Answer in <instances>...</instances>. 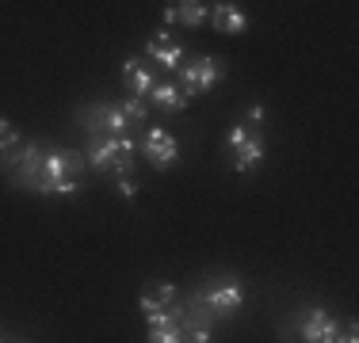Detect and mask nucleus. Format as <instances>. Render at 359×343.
Returning <instances> with one entry per match:
<instances>
[{
    "mask_svg": "<svg viewBox=\"0 0 359 343\" xmlns=\"http://www.w3.org/2000/svg\"><path fill=\"white\" fill-rule=\"evenodd\" d=\"M145 324H184V302H180V290L172 282L157 279L142 290L138 298Z\"/></svg>",
    "mask_w": 359,
    "mask_h": 343,
    "instance_id": "obj_4",
    "label": "nucleus"
},
{
    "mask_svg": "<svg viewBox=\"0 0 359 343\" xmlns=\"http://www.w3.org/2000/svg\"><path fill=\"white\" fill-rule=\"evenodd\" d=\"M226 145H229V153H233V168L241 172V176H249V172L260 168V160H264V134L256 130V126L233 122V126H229V134H226Z\"/></svg>",
    "mask_w": 359,
    "mask_h": 343,
    "instance_id": "obj_7",
    "label": "nucleus"
},
{
    "mask_svg": "<svg viewBox=\"0 0 359 343\" xmlns=\"http://www.w3.org/2000/svg\"><path fill=\"white\" fill-rule=\"evenodd\" d=\"M149 343H184V324H149Z\"/></svg>",
    "mask_w": 359,
    "mask_h": 343,
    "instance_id": "obj_16",
    "label": "nucleus"
},
{
    "mask_svg": "<svg viewBox=\"0 0 359 343\" xmlns=\"http://www.w3.org/2000/svg\"><path fill=\"white\" fill-rule=\"evenodd\" d=\"M176 76L184 80V96L195 99L203 92H210L215 84L226 76V62L215 54H199V57H184V65L176 69Z\"/></svg>",
    "mask_w": 359,
    "mask_h": 343,
    "instance_id": "obj_5",
    "label": "nucleus"
},
{
    "mask_svg": "<svg viewBox=\"0 0 359 343\" xmlns=\"http://www.w3.org/2000/svg\"><path fill=\"white\" fill-rule=\"evenodd\" d=\"M298 343H340V321H332L321 305H306L294 313Z\"/></svg>",
    "mask_w": 359,
    "mask_h": 343,
    "instance_id": "obj_8",
    "label": "nucleus"
},
{
    "mask_svg": "<svg viewBox=\"0 0 359 343\" xmlns=\"http://www.w3.org/2000/svg\"><path fill=\"white\" fill-rule=\"evenodd\" d=\"M142 153L153 160V168H172L176 164V157H180V145H176V137L165 130V126H153V130H145L142 134Z\"/></svg>",
    "mask_w": 359,
    "mask_h": 343,
    "instance_id": "obj_11",
    "label": "nucleus"
},
{
    "mask_svg": "<svg viewBox=\"0 0 359 343\" xmlns=\"http://www.w3.org/2000/svg\"><path fill=\"white\" fill-rule=\"evenodd\" d=\"M264 122V107H260V103H252V107H249V126H260Z\"/></svg>",
    "mask_w": 359,
    "mask_h": 343,
    "instance_id": "obj_22",
    "label": "nucleus"
},
{
    "mask_svg": "<svg viewBox=\"0 0 359 343\" xmlns=\"http://www.w3.org/2000/svg\"><path fill=\"white\" fill-rule=\"evenodd\" d=\"M187 302L199 305L203 313H210L215 321H226V316H233L237 309L245 305V286H241L237 274H215V279L203 282Z\"/></svg>",
    "mask_w": 359,
    "mask_h": 343,
    "instance_id": "obj_3",
    "label": "nucleus"
},
{
    "mask_svg": "<svg viewBox=\"0 0 359 343\" xmlns=\"http://www.w3.org/2000/svg\"><path fill=\"white\" fill-rule=\"evenodd\" d=\"M81 122L88 126V134H107V137H126V130H130L118 103H92V107L81 111Z\"/></svg>",
    "mask_w": 359,
    "mask_h": 343,
    "instance_id": "obj_9",
    "label": "nucleus"
},
{
    "mask_svg": "<svg viewBox=\"0 0 359 343\" xmlns=\"http://www.w3.org/2000/svg\"><path fill=\"white\" fill-rule=\"evenodd\" d=\"M161 15H165V23L172 27V23H180V27H203L210 15V4H203V0H184V4H165L161 8Z\"/></svg>",
    "mask_w": 359,
    "mask_h": 343,
    "instance_id": "obj_13",
    "label": "nucleus"
},
{
    "mask_svg": "<svg viewBox=\"0 0 359 343\" xmlns=\"http://www.w3.org/2000/svg\"><path fill=\"white\" fill-rule=\"evenodd\" d=\"M115 187H118V195H123V199H134V195H138V183H134V176H118Z\"/></svg>",
    "mask_w": 359,
    "mask_h": 343,
    "instance_id": "obj_20",
    "label": "nucleus"
},
{
    "mask_svg": "<svg viewBox=\"0 0 359 343\" xmlns=\"http://www.w3.org/2000/svg\"><path fill=\"white\" fill-rule=\"evenodd\" d=\"M184 57H187V54H184V42H180L168 27L153 31L149 42H145V62L161 65L165 73H176V69L184 65Z\"/></svg>",
    "mask_w": 359,
    "mask_h": 343,
    "instance_id": "obj_10",
    "label": "nucleus"
},
{
    "mask_svg": "<svg viewBox=\"0 0 359 343\" xmlns=\"http://www.w3.org/2000/svg\"><path fill=\"white\" fill-rule=\"evenodd\" d=\"M184 343H215V336H210V328H203V324L184 321Z\"/></svg>",
    "mask_w": 359,
    "mask_h": 343,
    "instance_id": "obj_19",
    "label": "nucleus"
},
{
    "mask_svg": "<svg viewBox=\"0 0 359 343\" xmlns=\"http://www.w3.org/2000/svg\"><path fill=\"white\" fill-rule=\"evenodd\" d=\"M84 153L76 149H46L42 157V176L35 183V195H76L84 179Z\"/></svg>",
    "mask_w": 359,
    "mask_h": 343,
    "instance_id": "obj_1",
    "label": "nucleus"
},
{
    "mask_svg": "<svg viewBox=\"0 0 359 343\" xmlns=\"http://www.w3.org/2000/svg\"><path fill=\"white\" fill-rule=\"evenodd\" d=\"M118 107H123V115H126V122H130V126H142L145 115H149V103H145V99H134V96H126Z\"/></svg>",
    "mask_w": 359,
    "mask_h": 343,
    "instance_id": "obj_17",
    "label": "nucleus"
},
{
    "mask_svg": "<svg viewBox=\"0 0 359 343\" xmlns=\"http://www.w3.org/2000/svg\"><path fill=\"white\" fill-rule=\"evenodd\" d=\"M340 343H359V332H355V321L340 324Z\"/></svg>",
    "mask_w": 359,
    "mask_h": 343,
    "instance_id": "obj_21",
    "label": "nucleus"
},
{
    "mask_svg": "<svg viewBox=\"0 0 359 343\" xmlns=\"http://www.w3.org/2000/svg\"><path fill=\"white\" fill-rule=\"evenodd\" d=\"M42 157H46V145L31 141V145H20V149L4 153V157H0V168L8 172V179H12L15 187L35 191V183L42 176Z\"/></svg>",
    "mask_w": 359,
    "mask_h": 343,
    "instance_id": "obj_6",
    "label": "nucleus"
},
{
    "mask_svg": "<svg viewBox=\"0 0 359 343\" xmlns=\"http://www.w3.org/2000/svg\"><path fill=\"white\" fill-rule=\"evenodd\" d=\"M145 103H153L157 111H168V115H180V111H187V103H191V99L184 96V88H180V84H172V80H157Z\"/></svg>",
    "mask_w": 359,
    "mask_h": 343,
    "instance_id": "obj_15",
    "label": "nucleus"
},
{
    "mask_svg": "<svg viewBox=\"0 0 359 343\" xmlns=\"http://www.w3.org/2000/svg\"><path fill=\"white\" fill-rule=\"evenodd\" d=\"M123 80H126V88H130L134 99H149L153 84H157L153 62H145V57H126L123 62Z\"/></svg>",
    "mask_w": 359,
    "mask_h": 343,
    "instance_id": "obj_12",
    "label": "nucleus"
},
{
    "mask_svg": "<svg viewBox=\"0 0 359 343\" xmlns=\"http://www.w3.org/2000/svg\"><path fill=\"white\" fill-rule=\"evenodd\" d=\"M12 149H20V130H15L8 118H0V157L12 153Z\"/></svg>",
    "mask_w": 359,
    "mask_h": 343,
    "instance_id": "obj_18",
    "label": "nucleus"
},
{
    "mask_svg": "<svg viewBox=\"0 0 359 343\" xmlns=\"http://www.w3.org/2000/svg\"><path fill=\"white\" fill-rule=\"evenodd\" d=\"M134 153H138V141L130 134L126 137H107V134H88V145H84V160H88L92 172H111V176H134Z\"/></svg>",
    "mask_w": 359,
    "mask_h": 343,
    "instance_id": "obj_2",
    "label": "nucleus"
},
{
    "mask_svg": "<svg viewBox=\"0 0 359 343\" xmlns=\"http://www.w3.org/2000/svg\"><path fill=\"white\" fill-rule=\"evenodd\" d=\"M207 23L222 34H245L249 31V15H245L241 4H210Z\"/></svg>",
    "mask_w": 359,
    "mask_h": 343,
    "instance_id": "obj_14",
    "label": "nucleus"
}]
</instances>
